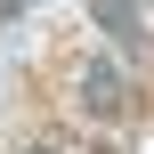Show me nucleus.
<instances>
[{"label":"nucleus","mask_w":154,"mask_h":154,"mask_svg":"<svg viewBox=\"0 0 154 154\" xmlns=\"http://www.w3.org/2000/svg\"><path fill=\"white\" fill-rule=\"evenodd\" d=\"M24 154H57V146H24Z\"/></svg>","instance_id":"obj_3"},{"label":"nucleus","mask_w":154,"mask_h":154,"mask_svg":"<svg viewBox=\"0 0 154 154\" xmlns=\"http://www.w3.org/2000/svg\"><path fill=\"white\" fill-rule=\"evenodd\" d=\"M89 8H97V32L106 41H122L130 57H146V8L138 0H89Z\"/></svg>","instance_id":"obj_2"},{"label":"nucleus","mask_w":154,"mask_h":154,"mask_svg":"<svg viewBox=\"0 0 154 154\" xmlns=\"http://www.w3.org/2000/svg\"><path fill=\"white\" fill-rule=\"evenodd\" d=\"M73 89H81V114H97V122L130 114V73H122V57H89Z\"/></svg>","instance_id":"obj_1"}]
</instances>
